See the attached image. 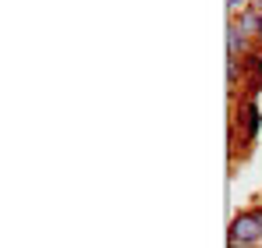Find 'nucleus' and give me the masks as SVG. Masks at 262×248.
<instances>
[{"label":"nucleus","instance_id":"nucleus-1","mask_svg":"<svg viewBox=\"0 0 262 248\" xmlns=\"http://www.w3.org/2000/svg\"><path fill=\"white\" fill-rule=\"evenodd\" d=\"M230 241L259 245L262 241V209L259 213H241V216H234V223H230Z\"/></svg>","mask_w":262,"mask_h":248},{"label":"nucleus","instance_id":"nucleus-2","mask_svg":"<svg viewBox=\"0 0 262 248\" xmlns=\"http://www.w3.org/2000/svg\"><path fill=\"white\" fill-rule=\"evenodd\" d=\"M259 103H255V99H245V103H241V124H245V138H248V142H252V138H255V135H259Z\"/></svg>","mask_w":262,"mask_h":248},{"label":"nucleus","instance_id":"nucleus-3","mask_svg":"<svg viewBox=\"0 0 262 248\" xmlns=\"http://www.w3.org/2000/svg\"><path fill=\"white\" fill-rule=\"evenodd\" d=\"M248 50V36L237 29V22H230L227 25V53H230V60H237V53H245Z\"/></svg>","mask_w":262,"mask_h":248},{"label":"nucleus","instance_id":"nucleus-4","mask_svg":"<svg viewBox=\"0 0 262 248\" xmlns=\"http://www.w3.org/2000/svg\"><path fill=\"white\" fill-rule=\"evenodd\" d=\"M237 29H241L248 39H259V36H262V14H255L252 7H248V11H241V22H237Z\"/></svg>","mask_w":262,"mask_h":248},{"label":"nucleus","instance_id":"nucleus-5","mask_svg":"<svg viewBox=\"0 0 262 248\" xmlns=\"http://www.w3.org/2000/svg\"><path fill=\"white\" fill-rule=\"evenodd\" d=\"M245 68L252 71V96H259L262 92V57L259 53H248L245 57Z\"/></svg>","mask_w":262,"mask_h":248},{"label":"nucleus","instance_id":"nucleus-6","mask_svg":"<svg viewBox=\"0 0 262 248\" xmlns=\"http://www.w3.org/2000/svg\"><path fill=\"white\" fill-rule=\"evenodd\" d=\"M227 82H230V89L237 85V60H227Z\"/></svg>","mask_w":262,"mask_h":248},{"label":"nucleus","instance_id":"nucleus-7","mask_svg":"<svg viewBox=\"0 0 262 248\" xmlns=\"http://www.w3.org/2000/svg\"><path fill=\"white\" fill-rule=\"evenodd\" d=\"M227 11L237 14V11H248V0H227Z\"/></svg>","mask_w":262,"mask_h":248},{"label":"nucleus","instance_id":"nucleus-8","mask_svg":"<svg viewBox=\"0 0 262 248\" xmlns=\"http://www.w3.org/2000/svg\"><path fill=\"white\" fill-rule=\"evenodd\" d=\"M227 248H255V245H248V241H230Z\"/></svg>","mask_w":262,"mask_h":248},{"label":"nucleus","instance_id":"nucleus-9","mask_svg":"<svg viewBox=\"0 0 262 248\" xmlns=\"http://www.w3.org/2000/svg\"><path fill=\"white\" fill-rule=\"evenodd\" d=\"M252 11H255V14H262V0H255V4H252Z\"/></svg>","mask_w":262,"mask_h":248}]
</instances>
